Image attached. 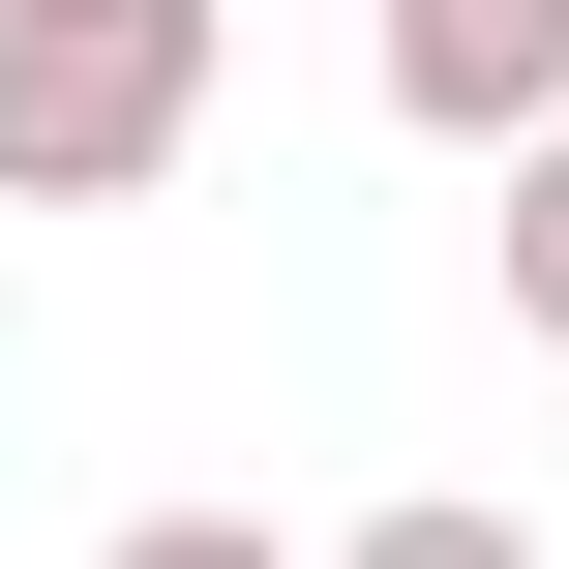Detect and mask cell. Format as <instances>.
<instances>
[{
  "mask_svg": "<svg viewBox=\"0 0 569 569\" xmlns=\"http://www.w3.org/2000/svg\"><path fill=\"white\" fill-rule=\"evenodd\" d=\"M240 0H0V210H150L210 150Z\"/></svg>",
  "mask_w": 569,
  "mask_h": 569,
  "instance_id": "cell-1",
  "label": "cell"
},
{
  "mask_svg": "<svg viewBox=\"0 0 569 569\" xmlns=\"http://www.w3.org/2000/svg\"><path fill=\"white\" fill-rule=\"evenodd\" d=\"M120 569H300L270 510H120Z\"/></svg>",
  "mask_w": 569,
  "mask_h": 569,
  "instance_id": "cell-5",
  "label": "cell"
},
{
  "mask_svg": "<svg viewBox=\"0 0 569 569\" xmlns=\"http://www.w3.org/2000/svg\"><path fill=\"white\" fill-rule=\"evenodd\" d=\"M360 90L420 150H540L569 120V0H360Z\"/></svg>",
  "mask_w": 569,
  "mask_h": 569,
  "instance_id": "cell-2",
  "label": "cell"
},
{
  "mask_svg": "<svg viewBox=\"0 0 569 569\" xmlns=\"http://www.w3.org/2000/svg\"><path fill=\"white\" fill-rule=\"evenodd\" d=\"M480 180H510V330L569 360V120H540V150H480Z\"/></svg>",
  "mask_w": 569,
  "mask_h": 569,
  "instance_id": "cell-4",
  "label": "cell"
},
{
  "mask_svg": "<svg viewBox=\"0 0 569 569\" xmlns=\"http://www.w3.org/2000/svg\"><path fill=\"white\" fill-rule=\"evenodd\" d=\"M330 569H540V510H480V480H420V510H360Z\"/></svg>",
  "mask_w": 569,
  "mask_h": 569,
  "instance_id": "cell-3",
  "label": "cell"
}]
</instances>
